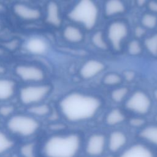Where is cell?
I'll use <instances>...</instances> for the list:
<instances>
[{"label":"cell","instance_id":"1","mask_svg":"<svg viewBox=\"0 0 157 157\" xmlns=\"http://www.w3.org/2000/svg\"><path fill=\"white\" fill-rule=\"evenodd\" d=\"M101 100L97 96L80 92H72L64 96L59 102L62 116L70 122L89 120L99 111Z\"/></svg>","mask_w":157,"mask_h":157},{"label":"cell","instance_id":"2","mask_svg":"<svg viewBox=\"0 0 157 157\" xmlns=\"http://www.w3.org/2000/svg\"><path fill=\"white\" fill-rule=\"evenodd\" d=\"M80 145L81 139L78 134H56L45 139L40 151L44 157H75Z\"/></svg>","mask_w":157,"mask_h":157},{"label":"cell","instance_id":"3","mask_svg":"<svg viewBox=\"0 0 157 157\" xmlns=\"http://www.w3.org/2000/svg\"><path fill=\"white\" fill-rule=\"evenodd\" d=\"M99 16V9L94 0H78L67 13L71 21L81 25L87 30L94 28Z\"/></svg>","mask_w":157,"mask_h":157},{"label":"cell","instance_id":"4","mask_svg":"<svg viewBox=\"0 0 157 157\" xmlns=\"http://www.w3.org/2000/svg\"><path fill=\"white\" fill-rule=\"evenodd\" d=\"M6 126L10 134L20 137L27 138L38 132L40 128V123L37 118L29 113H15L7 118Z\"/></svg>","mask_w":157,"mask_h":157},{"label":"cell","instance_id":"5","mask_svg":"<svg viewBox=\"0 0 157 157\" xmlns=\"http://www.w3.org/2000/svg\"><path fill=\"white\" fill-rule=\"evenodd\" d=\"M52 87L49 85H33L22 87L19 93L21 104L31 106L41 103L50 94Z\"/></svg>","mask_w":157,"mask_h":157},{"label":"cell","instance_id":"6","mask_svg":"<svg viewBox=\"0 0 157 157\" xmlns=\"http://www.w3.org/2000/svg\"><path fill=\"white\" fill-rule=\"evenodd\" d=\"M129 34V28L122 21H114L110 23L107 29V39L114 50L119 51Z\"/></svg>","mask_w":157,"mask_h":157},{"label":"cell","instance_id":"7","mask_svg":"<svg viewBox=\"0 0 157 157\" xmlns=\"http://www.w3.org/2000/svg\"><path fill=\"white\" fill-rule=\"evenodd\" d=\"M151 105L149 96L142 91L134 92L128 99L125 107L129 110L139 114H145L148 112Z\"/></svg>","mask_w":157,"mask_h":157},{"label":"cell","instance_id":"8","mask_svg":"<svg viewBox=\"0 0 157 157\" xmlns=\"http://www.w3.org/2000/svg\"><path fill=\"white\" fill-rule=\"evenodd\" d=\"M17 75L26 82H40L44 77V71L37 66L31 65H19L15 68Z\"/></svg>","mask_w":157,"mask_h":157},{"label":"cell","instance_id":"9","mask_svg":"<svg viewBox=\"0 0 157 157\" xmlns=\"http://www.w3.org/2000/svg\"><path fill=\"white\" fill-rule=\"evenodd\" d=\"M106 139L102 134H93L87 140L85 151L91 156H98L102 155L105 150Z\"/></svg>","mask_w":157,"mask_h":157},{"label":"cell","instance_id":"10","mask_svg":"<svg viewBox=\"0 0 157 157\" xmlns=\"http://www.w3.org/2000/svg\"><path fill=\"white\" fill-rule=\"evenodd\" d=\"M105 68L104 63L98 59H91L82 64L79 70V74L83 79H90L102 72Z\"/></svg>","mask_w":157,"mask_h":157},{"label":"cell","instance_id":"11","mask_svg":"<svg viewBox=\"0 0 157 157\" xmlns=\"http://www.w3.org/2000/svg\"><path fill=\"white\" fill-rule=\"evenodd\" d=\"M13 11L19 17L27 20H37L41 15V12L39 9L20 3L14 5Z\"/></svg>","mask_w":157,"mask_h":157},{"label":"cell","instance_id":"12","mask_svg":"<svg viewBox=\"0 0 157 157\" xmlns=\"http://www.w3.org/2000/svg\"><path fill=\"white\" fill-rule=\"evenodd\" d=\"M119 157H155V156L148 147L137 144L128 148Z\"/></svg>","mask_w":157,"mask_h":157},{"label":"cell","instance_id":"13","mask_svg":"<svg viewBox=\"0 0 157 157\" xmlns=\"http://www.w3.org/2000/svg\"><path fill=\"white\" fill-rule=\"evenodd\" d=\"M46 20L55 27H59L61 24L59 7L58 3L54 1L48 2L47 6Z\"/></svg>","mask_w":157,"mask_h":157},{"label":"cell","instance_id":"14","mask_svg":"<svg viewBox=\"0 0 157 157\" xmlns=\"http://www.w3.org/2000/svg\"><path fill=\"white\" fill-rule=\"evenodd\" d=\"M63 36L66 40L73 44L80 43L84 39L82 31L78 27L71 25L65 26L63 31Z\"/></svg>","mask_w":157,"mask_h":157},{"label":"cell","instance_id":"15","mask_svg":"<svg viewBox=\"0 0 157 157\" xmlns=\"http://www.w3.org/2000/svg\"><path fill=\"white\" fill-rule=\"evenodd\" d=\"M126 10V6L122 0H107L104 7L106 17H112L123 13Z\"/></svg>","mask_w":157,"mask_h":157},{"label":"cell","instance_id":"16","mask_svg":"<svg viewBox=\"0 0 157 157\" xmlns=\"http://www.w3.org/2000/svg\"><path fill=\"white\" fill-rule=\"evenodd\" d=\"M127 142V137L125 134L120 131L112 132L109 136L108 147L112 152H116L122 148Z\"/></svg>","mask_w":157,"mask_h":157},{"label":"cell","instance_id":"17","mask_svg":"<svg viewBox=\"0 0 157 157\" xmlns=\"http://www.w3.org/2000/svg\"><path fill=\"white\" fill-rule=\"evenodd\" d=\"M16 85L10 79L0 78V101H6L10 99L15 94Z\"/></svg>","mask_w":157,"mask_h":157},{"label":"cell","instance_id":"18","mask_svg":"<svg viewBox=\"0 0 157 157\" xmlns=\"http://www.w3.org/2000/svg\"><path fill=\"white\" fill-rule=\"evenodd\" d=\"M26 48L29 52L33 54L40 55L44 53L47 50V45L42 39L33 37L28 41Z\"/></svg>","mask_w":157,"mask_h":157},{"label":"cell","instance_id":"19","mask_svg":"<svg viewBox=\"0 0 157 157\" xmlns=\"http://www.w3.org/2000/svg\"><path fill=\"white\" fill-rule=\"evenodd\" d=\"M28 112L29 114L37 118L45 117L50 113L51 107L48 104L41 102L29 106Z\"/></svg>","mask_w":157,"mask_h":157},{"label":"cell","instance_id":"20","mask_svg":"<svg viewBox=\"0 0 157 157\" xmlns=\"http://www.w3.org/2000/svg\"><path fill=\"white\" fill-rule=\"evenodd\" d=\"M15 145V142L12 137L0 129V156L10 151Z\"/></svg>","mask_w":157,"mask_h":157},{"label":"cell","instance_id":"21","mask_svg":"<svg viewBox=\"0 0 157 157\" xmlns=\"http://www.w3.org/2000/svg\"><path fill=\"white\" fill-rule=\"evenodd\" d=\"M124 119V115L120 109H113L107 113L105 117V122L109 125L113 126L121 123Z\"/></svg>","mask_w":157,"mask_h":157},{"label":"cell","instance_id":"22","mask_svg":"<svg viewBox=\"0 0 157 157\" xmlns=\"http://www.w3.org/2000/svg\"><path fill=\"white\" fill-rule=\"evenodd\" d=\"M140 136L145 140L157 145V126H149L144 128Z\"/></svg>","mask_w":157,"mask_h":157},{"label":"cell","instance_id":"23","mask_svg":"<svg viewBox=\"0 0 157 157\" xmlns=\"http://www.w3.org/2000/svg\"><path fill=\"white\" fill-rule=\"evenodd\" d=\"M19 152L21 157H38L37 145L35 142L24 144L20 147Z\"/></svg>","mask_w":157,"mask_h":157},{"label":"cell","instance_id":"24","mask_svg":"<svg viewBox=\"0 0 157 157\" xmlns=\"http://www.w3.org/2000/svg\"><path fill=\"white\" fill-rule=\"evenodd\" d=\"M147 50L153 56H157V33L147 37L144 40Z\"/></svg>","mask_w":157,"mask_h":157},{"label":"cell","instance_id":"25","mask_svg":"<svg viewBox=\"0 0 157 157\" xmlns=\"http://www.w3.org/2000/svg\"><path fill=\"white\" fill-rule=\"evenodd\" d=\"M142 27L147 29H153L157 25V16L153 13H147L141 18Z\"/></svg>","mask_w":157,"mask_h":157},{"label":"cell","instance_id":"26","mask_svg":"<svg viewBox=\"0 0 157 157\" xmlns=\"http://www.w3.org/2000/svg\"><path fill=\"white\" fill-rule=\"evenodd\" d=\"M91 42L96 47L99 49L105 50L108 47L104 34L101 31H98L93 34L91 37Z\"/></svg>","mask_w":157,"mask_h":157},{"label":"cell","instance_id":"27","mask_svg":"<svg viewBox=\"0 0 157 157\" xmlns=\"http://www.w3.org/2000/svg\"><path fill=\"white\" fill-rule=\"evenodd\" d=\"M128 91L129 90L126 87L117 88L112 91L111 99L115 102H120L126 96Z\"/></svg>","mask_w":157,"mask_h":157},{"label":"cell","instance_id":"28","mask_svg":"<svg viewBox=\"0 0 157 157\" xmlns=\"http://www.w3.org/2000/svg\"><path fill=\"white\" fill-rule=\"evenodd\" d=\"M121 81V77L117 73H109L104 77L102 80L103 83L107 86L117 85L120 84Z\"/></svg>","mask_w":157,"mask_h":157},{"label":"cell","instance_id":"29","mask_svg":"<svg viewBox=\"0 0 157 157\" xmlns=\"http://www.w3.org/2000/svg\"><path fill=\"white\" fill-rule=\"evenodd\" d=\"M127 49L129 54L132 56L139 55L142 52V50L140 43L137 39H133L131 40L128 44Z\"/></svg>","mask_w":157,"mask_h":157},{"label":"cell","instance_id":"30","mask_svg":"<svg viewBox=\"0 0 157 157\" xmlns=\"http://www.w3.org/2000/svg\"><path fill=\"white\" fill-rule=\"evenodd\" d=\"M14 107L12 105H4L0 107V115L2 117L9 118L13 114Z\"/></svg>","mask_w":157,"mask_h":157},{"label":"cell","instance_id":"31","mask_svg":"<svg viewBox=\"0 0 157 157\" xmlns=\"http://www.w3.org/2000/svg\"><path fill=\"white\" fill-rule=\"evenodd\" d=\"M145 123V120L140 118H133L129 120V124L133 127H140Z\"/></svg>","mask_w":157,"mask_h":157},{"label":"cell","instance_id":"32","mask_svg":"<svg viewBox=\"0 0 157 157\" xmlns=\"http://www.w3.org/2000/svg\"><path fill=\"white\" fill-rule=\"evenodd\" d=\"M148 8L151 13H157V1H150L148 2Z\"/></svg>","mask_w":157,"mask_h":157},{"label":"cell","instance_id":"33","mask_svg":"<svg viewBox=\"0 0 157 157\" xmlns=\"http://www.w3.org/2000/svg\"><path fill=\"white\" fill-rule=\"evenodd\" d=\"M124 78L127 81L130 82V81L132 80L134 78L135 74L133 71H126V72H124Z\"/></svg>","mask_w":157,"mask_h":157},{"label":"cell","instance_id":"34","mask_svg":"<svg viewBox=\"0 0 157 157\" xmlns=\"http://www.w3.org/2000/svg\"><path fill=\"white\" fill-rule=\"evenodd\" d=\"M135 34L137 37H142L145 34V29L144 27L139 26L135 29Z\"/></svg>","mask_w":157,"mask_h":157},{"label":"cell","instance_id":"35","mask_svg":"<svg viewBox=\"0 0 157 157\" xmlns=\"http://www.w3.org/2000/svg\"><path fill=\"white\" fill-rule=\"evenodd\" d=\"M136 2L139 7H142L146 4L147 0H136Z\"/></svg>","mask_w":157,"mask_h":157},{"label":"cell","instance_id":"36","mask_svg":"<svg viewBox=\"0 0 157 157\" xmlns=\"http://www.w3.org/2000/svg\"><path fill=\"white\" fill-rule=\"evenodd\" d=\"M6 72V69L1 65H0V74H4Z\"/></svg>","mask_w":157,"mask_h":157},{"label":"cell","instance_id":"37","mask_svg":"<svg viewBox=\"0 0 157 157\" xmlns=\"http://www.w3.org/2000/svg\"><path fill=\"white\" fill-rule=\"evenodd\" d=\"M153 96L155 97V98L157 100V90H155L154 91V93H153Z\"/></svg>","mask_w":157,"mask_h":157},{"label":"cell","instance_id":"38","mask_svg":"<svg viewBox=\"0 0 157 157\" xmlns=\"http://www.w3.org/2000/svg\"><path fill=\"white\" fill-rule=\"evenodd\" d=\"M156 120H157V116H156Z\"/></svg>","mask_w":157,"mask_h":157},{"label":"cell","instance_id":"39","mask_svg":"<svg viewBox=\"0 0 157 157\" xmlns=\"http://www.w3.org/2000/svg\"><path fill=\"white\" fill-rule=\"evenodd\" d=\"M0 28H1V26H0Z\"/></svg>","mask_w":157,"mask_h":157}]
</instances>
